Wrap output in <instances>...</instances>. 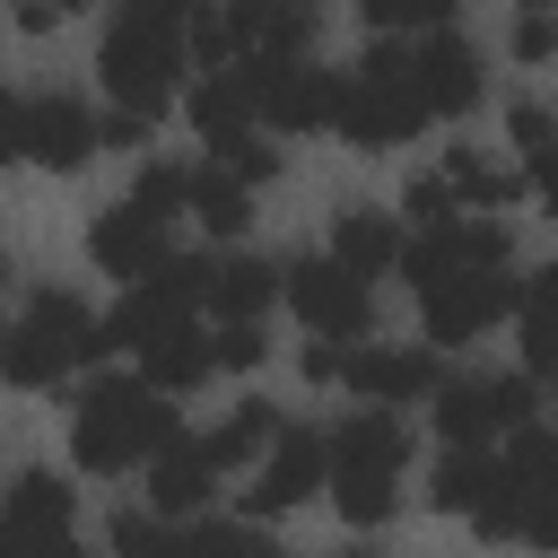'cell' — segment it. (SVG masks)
<instances>
[{
  "label": "cell",
  "instance_id": "cell-40",
  "mask_svg": "<svg viewBox=\"0 0 558 558\" xmlns=\"http://www.w3.org/2000/svg\"><path fill=\"white\" fill-rule=\"evenodd\" d=\"M44 558H87V549H78V532H61V541H52Z\"/></svg>",
  "mask_w": 558,
  "mask_h": 558
},
{
  "label": "cell",
  "instance_id": "cell-42",
  "mask_svg": "<svg viewBox=\"0 0 558 558\" xmlns=\"http://www.w3.org/2000/svg\"><path fill=\"white\" fill-rule=\"evenodd\" d=\"M340 558H375V549H340Z\"/></svg>",
  "mask_w": 558,
  "mask_h": 558
},
{
  "label": "cell",
  "instance_id": "cell-35",
  "mask_svg": "<svg viewBox=\"0 0 558 558\" xmlns=\"http://www.w3.org/2000/svg\"><path fill=\"white\" fill-rule=\"evenodd\" d=\"M401 218H410V227H436V218H453V192H445V174H410V192H401Z\"/></svg>",
  "mask_w": 558,
  "mask_h": 558
},
{
  "label": "cell",
  "instance_id": "cell-3",
  "mask_svg": "<svg viewBox=\"0 0 558 558\" xmlns=\"http://www.w3.org/2000/svg\"><path fill=\"white\" fill-rule=\"evenodd\" d=\"M166 436H174V392H157L148 375H96L70 410V462L96 480L140 471Z\"/></svg>",
  "mask_w": 558,
  "mask_h": 558
},
{
  "label": "cell",
  "instance_id": "cell-13",
  "mask_svg": "<svg viewBox=\"0 0 558 558\" xmlns=\"http://www.w3.org/2000/svg\"><path fill=\"white\" fill-rule=\"evenodd\" d=\"M61 532H78V488L61 471H17L0 488V558H44Z\"/></svg>",
  "mask_w": 558,
  "mask_h": 558
},
{
  "label": "cell",
  "instance_id": "cell-14",
  "mask_svg": "<svg viewBox=\"0 0 558 558\" xmlns=\"http://www.w3.org/2000/svg\"><path fill=\"white\" fill-rule=\"evenodd\" d=\"M436 349H349L340 357V384L366 401V410H418L436 392Z\"/></svg>",
  "mask_w": 558,
  "mask_h": 558
},
{
  "label": "cell",
  "instance_id": "cell-21",
  "mask_svg": "<svg viewBox=\"0 0 558 558\" xmlns=\"http://www.w3.org/2000/svg\"><path fill=\"white\" fill-rule=\"evenodd\" d=\"M514 323H523V375L549 384L558 375V270H523L514 279Z\"/></svg>",
  "mask_w": 558,
  "mask_h": 558
},
{
  "label": "cell",
  "instance_id": "cell-6",
  "mask_svg": "<svg viewBox=\"0 0 558 558\" xmlns=\"http://www.w3.org/2000/svg\"><path fill=\"white\" fill-rule=\"evenodd\" d=\"M418 96H410V78H401V44H375L340 87H331V131L349 140V148H401V140H418Z\"/></svg>",
  "mask_w": 558,
  "mask_h": 558
},
{
  "label": "cell",
  "instance_id": "cell-27",
  "mask_svg": "<svg viewBox=\"0 0 558 558\" xmlns=\"http://www.w3.org/2000/svg\"><path fill=\"white\" fill-rule=\"evenodd\" d=\"M183 558H288V549H279L262 523H201V514H192V523H183Z\"/></svg>",
  "mask_w": 558,
  "mask_h": 558
},
{
  "label": "cell",
  "instance_id": "cell-30",
  "mask_svg": "<svg viewBox=\"0 0 558 558\" xmlns=\"http://www.w3.org/2000/svg\"><path fill=\"white\" fill-rule=\"evenodd\" d=\"M262 357H270V323H209V366L253 375Z\"/></svg>",
  "mask_w": 558,
  "mask_h": 558
},
{
  "label": "cell",
  "instance_id": "cell-18",
  "mask_svg": "<svg viewBox=\"0 0 558 558\" xmlns=\"http://www.w3.org/2000/svg\"><path fill=\"white\" fill-rule=\"evenodd\" d=\"M270 305H279V262L227 253L201 270V323H270Z\"/></svg>",
  "mask_w": 558,
  "mask_h": 558
},
{
  "label": "cell",
  "instance_id": "cell-37",
  "mask_svg": "<svg viewBox=\"0 0 558 558\" xmlns=\"http://www.w3.org/2000/svg\"><path fill=\"white\" fill-rule=\"evenodd\" d=\"M26 157V96L17 87H0V174Z\"/></svg>",
  "mask_w": 558,
  "mask_h": 558
},
{
  "label": "cell",
  "instance_id": "cell-29",
  "mask_svg": "<svg viewBox=\"0 0 558 558\" xmlns=\"http://www.w3.org/2000/svg\"><path fill=\"white\" fill-rule=\"evenodd\" d=\"M113 558H183V523H166L148 506H122L113 514Z\"/></svg>",
  "mask_w": 558,
  "mask_h": 558
},
{
  "label": "cell",
  "instance_id": "cell-7",
  "mask_svg": "<svg viewBox=\"0 0 558 558\" xmlns=\"http://www.w3.org/2000/svg\"><path fill=\"white\" fill-rule=\"evenodd\" d=\"M427 418L445 445H506L523 418H541V384L532 375H436Z\"/></svg>",
  "mask_w": 558,
  "mask_h": 558
},
{
  "label": "cell",
  "instance_id": "cell-26",
  "mask_svg": "<svg viewBox=\"0 0 558 558\" xmlns=\"http://www.w3.org/2000/svg\"><path fill=\"white\" fill-rule=\"evenodd\" d=\"M183 209H192L209 235H244V218H253V192H244V183H227L218 166H201V174L183 183Z\"/></svg>",
  "mask_w": 558,
  "mask_h": 558
},
{
  "label": "cell",
  "instance_id": "cell-32",
  "mask_svg": "<svg viewBox=\"0 0 558 558\" xmlns=\"http://www.w3.org/2000/svg\"><path fill=\"white\" fill-rule=\"evenodd\" d=\"M506 131H514L523 183H532V192H549V113H541V105H514V122H506Z\"/></svg>",
  "mask_w": 558,
  "mask_h": 558
},
{
  "label": "cell",
  "instance_id": "cell-25",
  "mask_svg": "<svg viewBox=\"0 0 558 558\" xmlns=\"http://www.w3.org/2000/svg\"><path fill=\"white\" fill-rule=\"evenodd\" d=\"M270 427H279V410H270V401H235L201 445H209V462H218V471H244V462L270 445Z\"/></svg>",
  "mask_w": 558,
  "mask_h": 558
},
{
  "label": "cell",
  "instance_id": "cell-22",
  "mask_svg": "<svg viewBox=\"0 0 558 558\" xmlns=\"http://www.w3.org/2000/svg\"><path fill=\"white\" fill-rule=\"evenodd\" d=\"M436 174H445V192H453V209H514V201L532 192V183H523L514 166H497L488 148H453V157H445Z\"/></svg>",
  "mask_w": 558,
  "mask_h": 558
},
{
  "label": "cell",
  "instance_id": "cell-10",
  "mask_svg": "<svg viewBox=\"0 0 558 558\" xmlns=\"http://www.w3.org/2000/svg\"><path fill=\"white\" fill-rule=\"evenodd\" d=\"M279 296H288V314H296L314 340H366V323H375V288H366L349 262H331V253L288 262V270H279Z\"/></svg>",
  "mask_w": 558,
  "mask_h": 558
},
{
  "label": "cell",
  "instance_id": "cell-12",
  "mask_svg": "<svg viewBox=\"0 0 558 558\" xmlns=\"http://www.w3.org/2000/svg\"><path fill=\"white\" fill-rule=\"evenodd\" d=\"M244 471H253V488H244V514H253V523H262V514H296L305 497H323V436L296 427V418H279L270 445H262Z\"/></svg>",
  "mask_w": 558,
  "mask_h": 558
},
{
  "label": "cell",
  "instance_id": "cell-36",
  "mask_svg": "<svg viewBox=\"0 0 558 558\" xmlns=\"http://www.w3.org/2000/svg\"><path fill=\"white\" fill-rule=\"evenodd\" d=\"M340 357H349V340H314V331H305L296 375H305V384H340Z\"/></svg>",
  "mask_w": 558,
  "mask_h": 558
},
{
  "label": "cell",
  "instance_id": "cell-15",
  "mask_svg": "<svg viewBox=\"0 0 558 558\" xmlns=\"http://www.w3.org/2000/svg\"><path fill=\"white\" fill-rule=\"evenodd\" d=\"M26 157H35L44 174H78V166L96 157V113H87L70 87L26 96Z\"/></svg>",
  "mask_w": 558,
  "mask_h": 558
},
{
  "label": "cell",
  "instance_id": "cell-20",
  "mask_svg": "<svg viewBox=\"0 0 558 558\" xmlns=\"http://www.w3.org/2000/svg\"><path fill=\"white\" fill-rule=\"evenodd\" d=\"M183 113H192V131H201V140H235V131H262V122H253V87H244V61H227V70H201V78H192V96H183Z\"/></svg>",
  "mask_w": 558,
  "mask_h": 558
},
{
  "label": "cell",
  "instance_id": "cell-5",
  "mask_svg": "<svg viewBox=\"0 0 558 558\" xmlns=\"http://www.w3.org/2000/svg\"><path fill=\"white\" fill-rule=\"evenodd\" d=\"M96 357H105V323H96L70 288H35L26 314L0 331V375H9L17 392H52V384L87 375Z\"/></svg>",
  "mask_w": 558,
  "mask_h": 558
},
{
  "label": "cell",
  "instance_id": "cell-8",
  "mask_svg": "<svg viewBox=\"0 0 558 558\" xmlns=\"http://www.w3.org/2000/svg\"><path fill=\"white\" fill-rule=\"evenodd\" d=\"M244 87H253V122L262 131H323L331 122V87L340 70H323L314 52H235Z\"/></svg>",
  "mask_w": 558,
  "mask_h": 558
},
{
  "label": "cell",
  "instance_id": "cell-2",
  "mask_svg": "<svg viewBox=\"0 0 558 558\" xmlns=\"http://www.w3.org/2000/svg\"><path fill=\"white\" fill-rule=\"evenodd\" d=\"M401 480H410V427L401 410H357L323 436V497L340 506L349 532H375L401 514Z\"/></svg>",
  "mask_w": 558,
  "mask_h": 558
},
{
  "label": "cell",
  "instance_id": "cell-41",
  "mask_svg": "<svg viewBox=\"0 0 558 558\" xmlns=\"http://www.w3.org/2000/svg\"><path fill=\"white\" fill-rule=\"evenodd\" d=\"M0 288H9V253H0Z\"/></svg>",
  "mask_w": 558,
  "mask_h": 558
},
{
  "label": "cell",
  "instance_id": "cell-39",
  "mask_svg": "<svg viewBox=\"0 0 558 558\" xmlns=\"http://www.w3.org/2000/svg\"><path fill=\"white\" fill-rule=\"evenodd\" d=\"M148 140V122L131 113V105H113V113H96V148H140Z\"/></svg>",
  "mask_w": 558,
  "mask_h": 558
},
{
  "label": "cell",
  "instance_id": "cell-16",
  "mask_svg": "<svg viewBox=\"0 0 558 558\" xmlns=\"http://www.w3.org/2000/svg\"><path fill=\"white\" fill-rule=\"evenodd\" d=\"M140 471H148V514H166V523H192V514L209 506V488H218L209 445H201V436H183V427H174Z\"/></svg>",
  "mask_w": 558,
  "mask_h": 558
},
{
  "label": "cell",
  "instance_id": "cell-4",
  "mask_svg": "<svg viewBox=\"0 0 558 558\" xmlns=\"http://www.w3.org/2000/svg\"><path fill=\"white\" fill-rule=\"evenodd\" d=\"M183 9L192 0H113L96 70H105V96L131 105L140 122H157L166 96H174V78H183Z\"/></svg>",
  "mask_w": 558,
  "mask_h": 558
},
{
  "label": "cell",
  "instance_id": "cell-23",
  "mask_svg": "<svg viewBox=\"0 0 558 558\" xmlns=\"http://www.w3.org/2000/svg\"><path fill=\"white\" fill-rule=\"evenodd\" d=\"M488 480H497V445H445L436 471H427V506L436 514H471L488 497Z\"/></svg>",
  "mask_w": 558,
  "mask_h": 558
},
{
  "label": "cell",
  "instance_id": "cell-38",
  "mask_svg": "<svg viewBox=\"0 0 558 558\" xmlns=\"http://www.w3.org/2000/svg\"><path fill=\"white\" fill-rule=\"evenodd\" d=\"M78 9H87V0H17L9 17H17V35H52V26H61V17H78Z\"/></svg>",
  "mask_w": 558,
  "mask_h": 558
},
{
  "label": "cell",
  "instance_id": "cell-9",
  "mask_svg": "<svg viewBox=\"0 0 558 558\" xmlns=\"http://www.w3.org/2000/svg\"><path fill=\"white\" fill-rule=\"evenodd\" d=\"M401 78H410V96H418L427 122H462V113L480 105V87H488V61L471 52V35L418 26V35L401 44Z\"/></svg>",
  "mask_w": 558,
  "mask_h": 558
},
{
  "label": "cell",
  "instance_id": "cell-19",
  "mask_svg": "<svg viewBox=\"0 0 558 558\" xmlns=\"http://www.w3.org/2000/svg\"><path fill=\"white\" fill-rule=\"evenodd\" d=\"M323 26V0H227L235 52H305Z\"/></svg>",
  "mask_w": 558,
  "mask_h": 558
},
{
  "label": "cell",
  "instance_id": "cell-31",
  "mask_svg": "<svg viewBox=\"0 0 558 558\" xmlns=\"http://www.w3.org/2000/svg\"><path fill=\"white\" fill-rule=\"evenodd\" d=\"M366 26L384 35H418V26H453V0H349Z\"/></svg>",
  "mask_w": 558,
  "mask_h": 558
},
{
  "label": "cell",
  "instance_id": "cell-34",
  "mask_svg": "<svg viewBox=\"0 0 558 558\" xmlns=\"http://www.w3.org/2000/svg\"><path fill=\"white\" fill-rule=\"evenodd\" d=\"M549 52H558L549 0H514V61H549Z\"/></svg>",
  "mask_w": 558,
  "mask_h": 558
},
{
  "label": "cell",
  "instance_id": "cell-17",
  "mask_svg": "<svg viewBox=\"0 0 558 558\" xmlns=\"http://www.w3.org/2000/svg\"><path fill=\"white\" fill-rule=\"evenodd\" d=\"M166 227H174V218H157V209H140V201H113V209L87 227V253H96V270H113V279H148V270L174 253Z\"/></svg>",
  "mask_w": 558,
  "mask_h": 558
},
{
  "label": "cell",
  "instance_id": "cell-11",
  "mask_svg": "<svg viewBox=\"0 0 558 558\" xmlns=\"http://www.w3.org/2000/svg\"><path fill=\"white\" fill-rule=\"evenodd\" d=\"M497 471H506V497H514V541L523 549H549L558 541V436L541 418H523L497 445Z\"/></svg>",
  "mask_w": 558,
  "mask_h": 558
},
{
  "label": "cell",
  "instance_id": "cell-1",
  "mask_svg": "<svg viewBox=\"0 0 558 558\" xmlns=\"http://www.w3.org/2000/svg\"><path fill=\"white\" fill-rule=\"evenodd\" d=\"M392 270H410V288H418L427 349H462V340H480L488 323L514 314V235L488 209H453V218L401 235Z\"/></svg>",
  "mask_w": 558,
  "mask_h": 558
},
{
  "label": "cell",
  "instance_id": "cell-24",
  "mask_svg": "<svg viewBox=\"0 0 558 558\" xmlns=\"http://www.w3.org/2000/svg\"><path fill=\"white\" fill-rule=\"evenodd\" d=\"M392 253H401V227L384 218V209H340L331 218V262H349L357 279H375V270H392Z\"/></svg>",
  "mask_w": 558,
  "mask_h": 558
},
{
  "label": "cell",
  "instance_id": "cell-28",
  "mask_svg": "<svg viewBox=\"0 0 558 558\" xmlns=\"http://www.w3.org/2000/svg\"><path fill=\"white\" fill-rule=\"evenodd\" d=\"M209 166H218L227 183H244V192H262V183H279V140H262V131H235V140H209Z\"/></svg>",
  "mask_w": 558,
  "mask_h": 558
},
{
  "label": "cell",
  "instance_id": "cell-33",
  "mask_svg": "<svg viewBox=\"0 0 558 558\" xmlns=\"http://www.w3.org/2000/svg\"><path fill=\"white\" fill-rule=\"evenodd\" d=\"M183 183H192V166H140L131 201H140V209H157V218H183Z\"/></svg>",
  "mask_w": 558,
  "mask_h": 558
}]
</instances>
